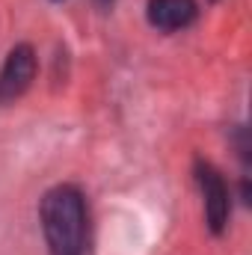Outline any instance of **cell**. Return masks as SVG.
I'll list each match as a JSON object with an SVG mask.
<instances>
[{"instance_id":"cell-1","label":"cell","mask_w":252,"mask_h":255,"mask_svg":"<svg viewBox=\"0 0 252 255\" xmlns=\"http://www.w3.org/2000/svg\"><path fill=\"white\" fill-rule=\"evenodd\" d=\"M42 232L51 255H86V199L71 184L51 187L42 199Z\"/></svg>"},{"instance_id":"cell-2","label":"cell","mask_w":252,"mask_h":255,"mask_svg":"<svg viewBox=\"0 0 252 255\" xmlns=\"http://www.w3.org/2000/svg\"><path fill=\"white\" fill-rule=\"evenodd\" d=\"M196 184L202 190L205 199V220H208V229L214 235H223L226 232V223H229V214H232V199H229V187L220 175V169L208 160H196Z\"/></svg>"},{"instance_id":"cell-3","label":"cell","mask_w":252,"mask_h":255,"mask_svg":"<svg viewBox=\"0 0 252 255\" xmlns=\"http://www.w3.org/2000/svg\"><path fill=\"white\" fill-rule=\"evenodd\" d=\"M36 51L30 45H15L0 68V104H15L36 80Z\"/></svg>"},{"instance_id":"cell-4","label":"cell","mask_w":252,"mask_h":255,"mask_svg":"<svg viewBox=\"0 0 252 255\" xmlns=\"http://www.w3.org/2000/svg\"><path fill=\"white\" fill-rule=\"evenodd\" d=\"M145 15H148L151 27H157L163 33H175L196 21L199 6H196V0H148Z\"/></svg>"},{"instance_id":"cell-5","label":"cell","mask_w":252,"mask_h":255,"mask_svg":"<svg viewBox=\"0 0 252 255\" xmlns=\"http://www.w3.org/2000/svg\"><path fill=\"white\" fill-rule=\"evenodd\" d=\"M95 3H98V6H110L113 0H95Z\"/></svg>"}]
</instances>
